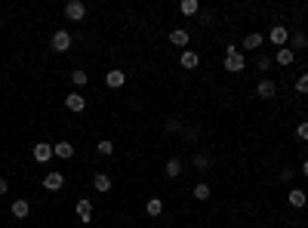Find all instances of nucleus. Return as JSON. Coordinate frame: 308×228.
Listing matches in <instances>:
<instances>
[{
    "label": "nucleus",
    "mask_w": 308,
    "mask_h": 228,
    "mask_svg": "<svg viewBox=\"0 0 308 228\" xmlns=\"http://www.w3.org/2000/svg\"><path fill=\"white\" fill-rule=\"evenodd\" d=\"M256 96H259V99H275V96H278L275 81H262V84L256 87Z\"/></svg>",
    "instance_id": "12"
},
{
    "label": "nucleus",
    "mask_w": 308,
    "mask_h": 228,
    "mask_svg": "<svg viewBox=\"0 0 308 228\" xmlns=\"http://www.w3.org/2000/svg\"><path fill=\"white\" fill-rule=\"evenodd\" d=\"M268 68H272V59L262 56V59H259V71H268Z\"/></svg>",
    "instance_id": "30"
},
{
    "label": "nucleus",
    "mask_w": 308,
    "mask_h": 228,
    "mask_svg": "<svg viewBox=\"0 0 308 228\" xmlns=\"http://www.w3.org/2000/svg\"><path fill=\"white\" fill-rule=\"evenodd\" d=\"M127 84V74L121 71V68H111L108 74H105V87H111V90H121Z\"/></svg>",
    "instance_id": "7"
},
{
    "label": "nucleus",
    "mask_w": 308,
    "mask_h": 228,
    "mask_svg": "<svg viewBox=\"0 0 308 228\" xmlns=\"http://www.w3.org/2000/svg\"><path fill=\"white\" fill-rule=\"evenodd\" d=\"M296 93L308 96V74H299V78H296Z\"/></svg>",
    "instance_id": "25"
},
{
    "label": "nucleus",
    "mask_w": 308,
    "mask_h": 228,
    "mask_svg": "<svg viewBox=\"0 0 308 228\" xmlns=\"http://www.w3.org/2000/svg\"><path fill=\"white\" fill-rule=\"evenodd\" d=\"M244 68H247L244 53L235 50V47H228V53H225V71H228V74H238V71H244Z\"/></svg>",
    "instance_id": "1"
},
{
    "label": "nucleus",
    "mask_w": 308,
    "mask_h": 228,
    "mask_svg": "<svg viewBox=\"0 0 308 228\" xmlns=\"http://www.w3.org/2000/svg\"><path fill=\"white\" fill-rule=\"evenodd\" d=\"M195 198H198V201H210V185L198 182V185H195Z\"/></svg>",
    "instance_id": "24"
},
{
    "label": "nucleus",
    "mask_w": 308,
    "mask_h": 228,
    "mask_svg": "<svg viewBox=\"0 0 308 228\" xmlns=\"http://www.w3.org/2000/svg\"><path fill=\"white\" fill-rule=\"evenodd\" d=\"M195 167H198V170H207V167H210V158H207V155H195Z\"/></svg>",
    "instance_id": "27"
},
{
    "label": "nucleus",
    "mask_w": 308,
    "mask_h": 228,
    "mask_svg": "<svg viewBox=\"0 0 308 228\" xmlns=\"http://www.w3.org/2000/svg\"><path fill=\"white\" fill-rule=\"evenodd\" d=\"M28 213H31V204H28L25 198H19V201H13V216H16V219H25Z\"/></svg>",
    "instance_id": "17"
},
{
    "label": "nucleus",
    "mask_w": 308,
    "mask_h": 228,
    "mask_svg": "<svg viewBox=\"0 0 308 228\" xmlns=\"http://www.w3.org/2000/svg\"><path fill=\"white\" fill-rule=\"evenodd\" d=\"M164 173H167L170 179L182 176V161H179V158H170V161H167V167H164Z\"/></svg>",
    "instance_id": "19"
},
{
    "label": "nucleus",
    "mask_w": 308,
    "mask_h": 228,
    "mask_svg": "<svg viewBox=\"0 0 308 228\" xmlns=\"http://www.w3.org/2000/svg\"><path fill=\"white\" fill-rule=\"evenodd\" d=\"M305 37H308V34H305Z\"/></svg>",
    "instance_id": "33"
},
{
    "label": "nucleus",
    "mask_w": 308,
    "mask_h": 228,
    "mask_svg": "<svg viewBox=\"0 0 308 228\" xmlns=\"http://www.w3.org/2000/svg\"><path fill=\"white\" fill-rule=\"evenodd\" d=\"M93 188H96V192H102V195L111 192V176L108 173H96L93 176Z\"/></svg>",
    "instance_id": "14"
},
{
    "label": "nucleus",
    "mask_w": 308,
    "mask_h": 228,
    "mask_svg": "<svg viewBox=\"0 0 308 228\" xmlns=\"http://www.w3.org/2000/svg\"><path fill=\"white\" fill-rule=\"evenodd\" d=\"M302 173H305V176H308V161H305V164H302Z\"/></svg>",
    "instance_id": "32"
},
{
    "label": "nucleus",
    "mask_w": 308,
    "mask_h": 228,
    "mask_svg": "<svg viewBox=\"0 0 308 228\" xmlns=\"http://www.w3.org/2000/svg\"><path fill=\"white\" fill-rule=\"evenodd\" d=\"M96 151H99V155H105V158H108V155H114V142H108V139H102V142L96 145Z\"/></svg>",
    "instance_id": "26"
},
{
    "label": "nucleus",
    "mask_w": 308,
    "mask_h": 228,
    "mask_svg": "<svg viewBox=\"0 0 308 228\" xmlns=\"http://www.w3.org/2000/svg\"><path fill=\"white\" fill-rule=\"evenodd\" d=\"M268 41H272V44H275L278 50H284V44L290 41V31H287L284 25H275L272 31H268Z\"/></svg>",
    "instance_id": "6"
},
{
    "label": "nucleus",
    "mask_w": 308,
    "mask_h": 228,
    "mask_svg": "<svg viewBox=\"0 0 308 228\" xmlns=\"http://www.w3.org/2000/svg\"><path fill=\"white\" fill-rule=\"evenodd\" d=\"M62 185H65L62 173H47L44 176V188H47V192H62Z\"/></svg>",
    "instance_id": "9"
},
{
    "label": "nucleus",
    "mask_w": 308,
    "mask_h": 228,
    "mask_svg": "<svg viewBox=\"0 0 308 228\" xmlns=\"http://www.w3.org/2000/svg\"><path fill=\"white\" fill-rule=\"evenodd\" d=\"M50 44H53V50H56V53H68L74 41H71V34H68V31H56Z\"/></svg>",
    "instance_id": "4"
},
{
    "label": "nucleus",
    "mask_w": 308,
    "mask_h": 228,
    "mask_svg": "<svg viewBox=\"0 0 308 228\" xmlns=\"http://www.w3.org/2000/svg\"><path fill=\"white\" fill-rule=\"evenodd\" d=\"M188 41H191V37H188V31H185V28L170 31V44H173V47H179V50H182V47H188Z\"/></svg>",
    "instance_id": "13"
},
{
    "label": "nucleus",
    "mask_w": 308,
    "mask_h": 228,
    "mask_svg": "<svg viewBox=\"0 0 308 228\" xmlns=\"http://www.w3.org/2000/svg\"><path fill=\"white\" fill-rule=\"evenodd\" d=\"M262 41H265V37H262L259 31H253V34H247V37H244V50H259V47H262Z\"/></svg>",
    "instance_id": "18"
},
{
    "label": "nucleus",
    "mask_w": 308,
    "mask_h": 228,
    "mask_svg": "<svg viewBox=\"0 0 308 228\" xmlns=\"http://www.w3.org/2000/svg\"><path fill=\"white\" fill-rule=\"evenodd\" d=\"M65 108H68V111H84V108H87V99H84L81 93H68V96H65Z\"/></svg>",
    "instance_id": "11"
},
{
    "label": "nucleus",
    "mask_w": 308,
    "mask_h": 228,
    "mask_svg": "<svg viewBox=\"0 0 308 228\" xmlns=\"http://www.w3.org/2000/svg\"><path fill=\"white\" fill-rule=\"evenodd\" d=\"M145 213H148L151 219H158V216L164 213V201H161V198H151V201L145 204Z\"/></svg>",
    "instance_id": "16"
},
{
    "label": "nucleus",
    "mask_w": 308,
    "mask_h": 228,
    "mask_svg": "<svg viewBox=\"0 0 308 228\" xmlns=\"http://www.w3.org/2000/svg\"><path fill=\"white\" fill-rule=\"evenodd\" d=\"M53 155H56V158H62V161H71V158H74V145L62 139V142H56V145H53Z\"/></svg>",
    "instance_id": "10"
},
{
    "label": "nucleus",
    "mask_w": 308,
    "mask_h": 228,
    "mask_svg": "<svg viewBox=\"0 0 308 228\" xmlns=\"http://www.w3.org/2000/svg\"><path fill=\"white\" fill-rule=\"evenodd\" d=\"M179 130H182L179 121H167V133H179Z\"/></svg>",
    "instance_id": "29"
},
{
    "label": "nucleus",
    "mask_w": 308,
    "mask_h": 228,
    "mask_svg": "<svg viewBox=\"0 0 308 228\" xmlns=\"http://www.w3.org/2000/svg\"><path fill=\"white\" fill-rule=\"evenodd\" d=\"M305 44H308V37H305V34H290V50H293V53L302 50Z\"/></svg>",
    "instance_id": "23"
},
{
    "label": "nucleus",
    "mask_w": 308,
    "mask_h": 228,
    "mask_svg": "<svg viewBox=\"0 0 308 228\" xmlns=\"http://www.w3.org/2000/svg\"><path fill=\"white\" fill-rule=\"evenodd\" d=\"M198 10H201L198 0H182V4H179V13H182V16H195Z\"/></svg>",
    "instance_id": "21"
},
{
    "label": "nucleus",
    "mask_w": 308,
    "mask_h": 228,
    "mask_svg": "<svg viewBox=\"0 0 308 228\" xmlns=\"http://www.w3.org/2000/svg\"><path fill=\"white\" fill-rule=\"evenodd\" d=\"M31 155H34V161H37V164H47V161H53V158H56L50 142H37V145L31 148Z\"/></svg>",
    "instance_id": "2"
},
{
    "label": "nucleus",
    "mask_w": 308,
    "mask_h": 228,
    "mask_svg": "<svg viewBox=\"0 0 308 228\" xmlns=\"http://www.w3.org/2000/svg\"><path fill=\"white\" fill-rule=\"evenodd\" d=\"M287 201H290V207H305L308 204V195L302 192V188H293V192L287 195Z\"/></svg>",
    "instance_id": "15"
},
{
    "label": "nucleus",
    "mask_w": 308,
    "mask_h": 228,
    "mask_svg": "<svg viewBox=\"0 0 308 228\" xmlns=\"http://www.w3.org/2000/svg\"><path fill=\"white\" fill-rule=\"evenodd\" d=\"M7 188H10V182H7L4 176H0V195H7Z\"/></svg>",
    "instance_id": "31"
},
{
    "label": "nucleus",
    "mask_w": 308,
    "mask_h": 228,
    "mask_svg": "<svg viewBox=\"0 0 308 228\" xmlns=\"http://www.w3.org/2000/svg\"><path fill=\"white\" fill-rule=\"evenodd\" d=\"M296 136H299L302 142H308V124H299V127H296Z\"/></svg>",
    "instance_id": "28"
},
{
    "label": "nucleus",
    "mask_w": 308,
    "mask_h": 228,
    "mask_svg": "<svg viewBox=\"0 0 308 228\" xmlns=\"http://www.w3.org/2000/svg\"><path fill=\"white\" fill-rule=\"evenodd\" d=\"M275 59H278V65H284V68H287V65H293V62H296V53L284 47V50H278V56H275Z\"/></svg>",
    "instance_id": "20"
},
{
    "label": "nucleus",
    "mask_w": 308,
    "mask_h": 228,
    "mask_svg": "<svg viewBox=\"0 0 308 228\" xmlns=\"http://www.w3.org/2000/svg\"><path fill=\"white\" fill-rule=\"evenodd\" d=\"M84 16H87V4H81V0H71V4H65V19L81 22Z\"/></svg>",
    "instance_id": "3"
},
{
    "label": "nucleus",
    "mask_w": 308,
    "mask_h": 228,
    "mask_svg": "<svg viewBox=\"0 0 308 228\" xmlns=\"http://www.w3.org/2000/svg\"><path fill=\"white\" fill-rule=\"evenodd\" d=\"M87 81H90V74H87V71H81V68L71 71V84H74V87H87Z\"/></svg>",
    "instance_id": "22"
},
{
    "label": "nucleus",
    "mask_w": 308,
    "mask_h": 228,
    "mask_svg": "<svg viewBox=\"0 0 308 228\" xmlns=\"http://www.w3.org/2000/svg\"><path fill=\"white\" fill-rule=\"evenodd\" d=\"M179 65L188 68V71H195V68L201 65V56H198V53H191V50H182V53H179Z\"/></svg>",
    "instance_id": "8"
},
{
    "label": "nucleus",
    "mask_w": 308,
    "mask_h": 228,
    "mask_svg": "<svg viewBox=\"0 0 308 228\" xmlns=\"http://www.w3.org/2000/svg\"><path fill=\"white\" fill-rule=\"evenodd\" d=\"M74 213H77V219H81V222H93V204H90V198H81V201H77L74 204Z\"/></svg>",
    "instance_id": "5"
}]
</instances>
